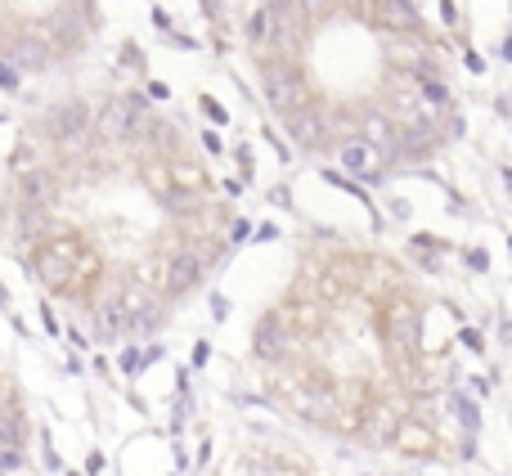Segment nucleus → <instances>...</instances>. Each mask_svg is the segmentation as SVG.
<instances>
[{
  "label": "nucleus",
  "mask_w": 512,
  "mask_h": 476,
  "mask_svg": "<svg viewBox=\"0 0 512 476\" xmlns=\"http://www.w3.org/2000/svg\"><path fill=\"white\" fill-rule=\"evenodd\" d=\"M32 270L50 292H81L99 279V256L81 238L54 234L41 247H32Z\"/></svg>",
  "instance_id": "1"
},
{
  "label": "nucleus",
  "mask_w": 512,
  "mask_h": 476,
  "mask_svg": "<svg viewBox=\"0 0 512 476\" xmlns=\"http://www.w3.org/2000/svg\"><path fill=\"white\" fill-rule=\"evenodd\" d=\"M144 122H149L144 95H117L90 117V131H95V140L108 144V149H126L131 140H140Z\"/></svg>",
  "instance_id": "2"
},
{
  "label": "nucleus",
  "mask_w": 512,
  "mask_h": 476,
  "mask_svg": "<svg viewBox=\"0 0 512 476\" xmlns=\"http://www.w3.org/2000/svg\"><path fill=\"white\" fill-rule=\"evenodd\" d=\"M378 337L396 360H414L418 346H423V310L409 297L387 301V310H382V319H378Z\"/></svg>",
  "instance_id": "3"
},
{
  "label": "nucleus",
  "mask_w": 512,
  "mask_h": 476,
  "mask_svg": "<svg viewBox=\"0 0 512 476\" xmlns=\"http://www.w3.org/2000/svg\"><path fill=\"white\" fill-rule=\"evenodd\" d=\"M288 405H292V414L315 427H337V414H342L337 382H328L324 373H301V382L288 391Z\"/></svg>",
  "instance_id": "4"
},
{
  "label": "nucleus",
  "mask_w": 512,
  "mask_h": 476,
  "mask_svg": "<svg viewBox=\"0 0 512 476\" xmlns=\"http://www.w3.org/2000/svg\"><path fill=\"white\" fill-rule=\"evenodd\" d=\"M261 95L279 117L297 113V108L306 104V72H301L292 59L261 63Z\"/></svg>",
  "instance_id": "5"
},
{
  "label": "nucleus",
  "mask_w": 512,
  "mask_h": 476,
  "mask_svg": "<svg viewBox=\"0 0 512 476\" xmlns=\"http://www.w3.org/2000/svg\"><path fill=\"white\" fill-rule=\"evenodd\" d=\"M45 135H50L63 153H81L86 140H90V108L77 104V99L50 108V117H45Z\"/></svg>",
  "instance_id": "6"
},
{
  "label": "nucleus",
  "mask_w": 512,
  "mask_h": 476,
  "mask_svg": "<svg viewBox=\"0 0 512 476\" xmlns=\"http://www.w3.org/2000/svg\"><path fill=\"white\" fill-rule=\"evenodd\" d=\"M283 131H288V140L297 144V149H306V153L328 149V140H333L328 113L319 104H301L297 113H288V117H283Z\"/></svg>",
  "instance_id": "7"
},
{
  "label": "nucleus",
  "mask_w": 512,
  "mask_h": 476,
  "mask_svg": "<svg viewBox=\"0 0 512 476\" xmlns=\"http://www.w3.org/2000/svg\"><path fill=\"white\" fill-rule=\"evenodd\" d=\"M292 342H297V337H292L288 319H283L279 310H270V315L256 319V333H252V351H256V360H265V364H288Z\"/></svg>",
  "instance_id": "8"
},
{
  "label": "nucleus",
  "mask_w": 512,
  "mask_h": 476,
  "mask_svg": "<svg viewBox=\"0 0 512 476\" xmlns=\"http://www.w3.org/2000/svg\"><path fill=\"white\" fill-rule=\"evenodd\" d=\"M207 265L198 261L189 247H176V252H167V261H162V292L167 297H185V292H194L198 283H203Z\"/></svg>",
  "instance_id": "9"
},
{
  "label": "nucleus",
  "mask_w": 512,
  "mask_h": 476,
  "mask_svg": "<svg viewBox=\"0 0 512 476\" xmlns=\"http://www.w3.org/2000/svg\"><path fill=\"white\" fill-rule=\"evenodd\" d=\"M364 18H369L373 27H382V32H391V36H427L423 32V18H418V9L414 5H405V0H378V5H369V9H360Z\"/></svg>",
  "instance_id": "10"
},
{
  "label": "nucleus",
  "mask_w": 512,
  "mask_h": 476,
  "mask_svg": "<svg viewBox=\"0 0 512 476\" xmlns=\"http://www.w3.org/2000/svg\"><path fill=\"white\" fill-rule=\"evenodd\" d=\"M396 427H400V414L387 405V400H373L369 409H364L360 418V445H369V450H387L391 441H396Z\"/></svg>",
  "instance_id": "11"
},
{
  "label": "nucleus",
  "mask_w": 512,
  "mask_h": 476,
  "mask_svg": "<svg viewBox=\"0 0 512 476\" xmlns=\"http://www.w3.org/2000/svg\"><path fill=\"white\" fill-rule=\"evenodd\" d=\"M396 445L400 454H414V459H436L441 454V441H436V432L427 423H418V418H400L396 427Z\"/></svg>",
  "instance_id": "12"
},
{
  "label": "nucleus",
  "mask_w": 512,
  "mask_h": 476,
  "mask_svg": "<svg viewBox=\"0 0 512 476\" xmlns=\"http://www.w3.org/2000/svg\"><path fill=\"white\" fill-rule=\"evenodd\" d=\"M337 167L351 171V176H364V180H378V153L360 140V135H346L337 144Z\"/></svg>",
  "instance_id": "13"
},
{
  "label": "nucleus",
  "mask_w": 512,
  "mask_h": 476,
  "mask_svg": "<svg viewBox=\"0 0 512 476\" xmlns=\"http://www.w3.org/2000/svg\"><path fill=\"white\" fill-rule=\"evenodd\" d=\"M18 198H23V207H36V212H45L50 207V198H54V176L50 171H23L18 176Z\"/></svg>",
  "instance_id": "14"
},
{
  "label": "nucleus",
  "mask_w": 512,
  "mask_h": 476,
  "mask_svg": "<svg viewBox=\"0 0 512 476\" xmlns=\"http://www.w3.org/2000/svg\"><path fill=\"white\" fill-rule=\"evenodd\" d=\"M23 441V423H18L14 414L0 418V450H14V445Z\"/></svg>",
  "instance_id": "15"
},
{
  "label": "nucleus",
  "mask_w": 512,
  "mask_h": 476,
  "mask_svg": "<svg viewBox=\"0 0 512 476\" xmlns=\"http://www.w3.org/2000/svg\"><path fill=\"white\" fill-rule=\"evenodd\" d=\"M454 409H459V418L472 427V432H477V409H472V400L468 396H454Z\"/></svg>",
  "instance_id": "16"
},
{
  "label": "nucleus",
  "mask_w": 512,
  "mask_h": 476,
  "mask_svg": "<svg viewBox=\"0 0 512 476\" xmlns=\"http://www.w3.org/2000/svg\"><path fill=\"white\" fill-rule=\"evenodd\" d=\"M203 108H207V117H212V122H225V108L216 104V99H203Z\"/></svg>",
  "instance_id": "17"
},
{
  "label": "nucleus",
  "mask_w": 512,
  "mask_h": 476,
  "mask_svg": "<svg viewBox=\"0 0 512 476\" xmlns=\"http://www.w3.org/2000/svg\"><path fill=\"white\" fill-rule=\"evenodd\" d=\"M18 468V454L14 450H0V472H14Z\"/></svg>",
  "instance_id": "18"
},
{
  "label": "nucleus",
  "mask_w": 512,
  "mask_h": 476,
  "mask_svg": "<svg viewBox=\"0 0 512 476\" xmlns=\"http://www.w3.org/2000/svg\"><path fill=\"white\" fill-rule=\"evenodd\" d=\"M463 342H468L472 351H481V333H477V328H463Z\"/></svg>",
  "instance_id": "19"
},
{
  "label": "nucleus",
  "mask_w": 512,
  "mask_h": 476,
  "mask_svg": "<svg viewBox=\"0 0 512 476\" xmlns=\"http://www.w3.org/2000/svg\"><path fill=\"white\" fill-rule=\"evenodd\" d=\"M504 180H508V194H512V171H504Z\"/></svg>",
  "instance_id": "20"
},
{
  "label": "nucleus",
  "mask_w": 512,
  "mask_h": 476,
  "mask_svg": "<svg viewBox=\"0 0 512 476\" xmlns=\"http://www.w3.org/2000/svg\"><path fill=\"white\" fill-rule=\"evenodd\" d=\"M508 252H512V243H508Z\"/></svg>",
  "instance_id": "21"
}]
</instances>
